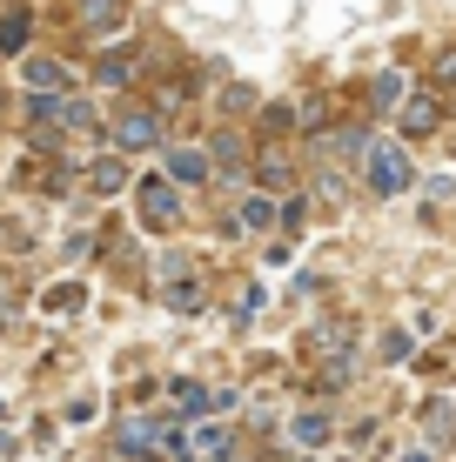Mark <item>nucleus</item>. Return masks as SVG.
Masks as SVG:
<instances>
[{"label":"nucleus","mask_w":456,"mask_h":462,"mask_svg":"<svg viewBox=\"0 0 456 462\" xmlns=\"http://www.w3.org/2000/svg\"><path fill=\"white\" fill-rule=\"evenodd\" d=\"M430 121H436V107H430V101H416L410 115H403V127H410V134H430Z\"/></svg>","instance_id":"nucleus-4"},{"label":"nucleus","mask_w":456,"mask_h":462,"mask_svg":"<svg viewBox=\"0 0 456 462\" xmlns=\"http://www.w3.org/2000/svg\"><path fill=\"white\" fill-rule=\"evenodd\" d=\"M168 168H175V174H181V181H195V174H201V168H209V162H201V154H175V162H168Z\"/></svg>","instance_id":"nucleus-6"},{"label":"nucleus","mask_w":456,"mask_h":462,"mask_svg":"<svg viewBox=\"0 0 456 462\" xmlns=\"http://www.w3.org/2000/svg\"><path fill=\"white\" fill-rule=\"evenodd\" d=\"M141 215H148L154 228H162V221H175V195H168L162 181H148V188H141Z\"/></svg>","instance_id":"nucleus-2"},{"label":"nucleus","mask_w":456,"mask_h":462,"mask_svg":"<svg viewBox=\"0 0 456 462\" xmlns=\"http://www.w3.org/2000/svg\"><path fill=\"white\" fill-rule=\"evenodd\" d=\"M121 141H128V148H141V141H154V121H148V115H128V121H121Z\"/></svg>","instance_id":"nucleus-3"},{"label":"nucleus","mask_w":456,"mask_h":462,"mask_svg":"<svg viewBox=\"0 0 456 462\" xmlns=\"http://www.w3.org/2000/svg\"><path fill=\"white\" fill-rule=\"evenodd\" d=\"M21 41H27V21H21V14H14V21L0 27V47H21Z\"/></svg>","instance_id":"nucleus-7"},{"label":"nucleus","mask_w":456,"mask_h":462,"mask_svg":"<svg viewBox=\"0 0 456 462\" xmlns=\"http://www.w3.org/2000/svg\"><path fill=\"white\" fill-rule=\"evenodd\" d=\"M27 81H34V88H54L60 68H54V60H34V68H27Z\"/></svg>","instance_id":"nucleus-5"},{"label":"nucleus","mask_w":456,"mask_h":462,"mask_svg":"<svg viewBox=\"0 0 456 462\" xmlns=\"http://www.w3.org/2000/svg\"><path fill=\"white\" fill-rule=\"evenodd\" d=\"M369 174H376V188H383V195H403V188H410V162H403L396 148H376Z\"/></svg>","instance_id":"nucleus-1"}]
</instances>
